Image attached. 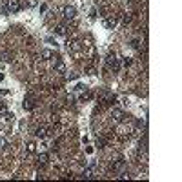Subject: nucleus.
Instances as JSON below:
<instances>
[{
  "label": "nucleus",
  "mask_w": 182,
  "mask_h": 182,
  "mask_svg": "<svg viewBox=\"0 0 182 182\" xmlns=\"http://www.w3.org/2000/svg\"><path fill=\"white\" fill-rule=\"evenodd\" d=\"M93 151H95L93 146H88V148H86V153H88V155H93Z\"/></svg>",
  "instance_id": "obj_24"
},
{
  "label": "nucleus",
  "mask_w": 182,
  "mask_h": 182,
  "mask_svg": "<svg viewBox=\"0 0 182 182\" xmlns=\"http://www.w3.org/2000/svg\"><path fill=\"white\" fill-rule=\"evenodd\" d=\"M97 146H98V148H104V140H102V139H100V140H98V142H97Z\"/></svg>",
  "instance_id": "obj_28"
},
{
  "label": "nucleus",
  "mask_w": 182,
  "mask_h": 182,
  "mask_svg": "<svg viewBox=\"0 0 182 182\" xmlns=\"http://www.w3.org/2000/svg\"><path fill=\"white\" fill-rule=\"evenodd\" d=\"M35 135H36L38 139H44V137L47 135V128H44V126H38V128H36V131H35Z\"/></svg>",
  "instance_id": "obj_13"
},
{
  "label": "nucleus",
  "mask_w": 182,
  "mask_h": 182,
  "mask_svg": "<svg viewBox=\"0 0 182 182\" xmlns=\"http://www.w3.org/2000/svg\"><path fill=\"white\" fill-rule=\"evenodd\" d=\"M38 5V0H27V7H36Z\"/></svg>",
  "instance_id": "obj_19"
},
{
  "label": "nucleus",
  "mask_w": 182,
  "mask_h": 182,
  "mask_svg": "<svg viewBox=\"0 0 182 182\" xmlns=\"http://www.w3.org/2000/svg\"><path fill=\"white\" fill-rule=\"evenodd\" d=\"M22 108H24V111H31V109L35 108V104H33L31 100H24V104H22Z\"/></svg>",
  "instance_id": "obj_15"
},
{
  "label": "nucleus",
  "mask_w": 182,
  "mask_h": 182,
  "mask_svg": "<svg viewBox=\"0 0 182 182\" xmlns=\"http://www.w3.org/2000/svg\"><path fill=\"white\" fill-rule=\"evenodd\" d=\"M111 117H113V120L115 122H124V111L122 109H111Z\"/></svg>",
  "instance_id": "obj_6"
},
{
  "label": "nucleus",
  "mask_w": 182,
  "mask_h": 182,
  "mask_svg": "<svg viewBox=\"0 0 182 182\" xmlns=\"http://www.w3.org/2000/svg\"><path fill=\"white\" fill-rule=\"evenodd\" d=\"M62 16L66 18V20H77V9L73 7V5H64L62 7Z\"/></svg>",
  "instance_id": "obj_2"
},
{
  "label": "nucleus",
  "mask_w": 182,
  "mask_h": 182,
  "mask_svg": "<svg viewBox=\"0 0 182 182\" xmlns=\"http://www.w3.org/2000/svg\"><path fill=\"white\" fill-rule=\"evenodd\" d=\"M53 71H55V73H60V75H62V73H66V64H64L58 57H55V62H53Z\"/></svg>",
  "instance_id": "obj_3"
},
{
  "label": "nucleus",
  "mask_w": 182,
  "mask_h": 182,
  "mask_svg": "<svg viewBox=\"0 0 182 182\" xmlns=\"http://www.w3.org/2000/svg\"><path fill=\"white\" fill-rule=\"evenodd\" d=\"M5 146H7V140H5V139H0V151H4Z\"/></svg>",
  "instance_id": "obj_20"
},
{
  "label": "nucleus",
  "mask_w": 182,
  "mask_h": 182,
  "mask_svg": "<svg viewBox=\"0 0 182 182\" xmlns=\"http://www.w3.org/2000/svg\"><path fill=\"white\" fill-rule=\"evenodd\" d=\"M122 64H124V66H131V58H129V57H124V58H122Z\"/></svg>",
  "instance_id": "obj_21"
},
{
  "label": "nucleus",
  "mask_w": 182,
  "mask_h": 182,
  "mask_svg": "<svg viewBox=\"0 0 182 182\" xmlns=\"http://www.w3.org/2000/svg\"><path fill=\"white\" fill-rule=\"evenodd\" d=\"M7 57H9V55H7V53H2V55H0V60H9V58H7Z\"/></svg>",
  "instance_id": "obj_27"
},
{
  "label": "nucleus",
  "mask_w": 182,
  "mask_h": 182,
  "mask_svg": "<svg viewBox=\"0 0 182 182\" xmlns=\"http://www.w3.org/2000/svg\"><path fill=\"white\" fill-rule=\"evenodd\" d=\"M2 118H5V120L9 122V120H13V118H15V115H13V111H7V113H5V115L2 117Z\"/></svg>",
  "instance_id": "obj_16"
},
{
  "label": "nucleus",
  "mask_w": 182,
  "mask_h": 182,
  "mask_svg": "<svg viewBox=\"0 0 182 182\" xmlns=\"http://www.w3.org/2000/svg\"><path fill=\"white\" fill-rule=\"evenodd\" d=\"M118 179H129V173H126V171H124V173H120V175H118Z\"/></svg>",
  "instance_id": "obj_26"
},
{
  "label": "nucleus",
  "mask_w": 182,
  "mask_h": 182,
  "mask_svg": "<svg viewBox=\"0 0 182 182\" xmlns=\"http://www.w3.org/2000/svg\"><path fill=\"white\" fill-rule=\"evenodd\" d=\"M122 168H124V160H122V159H118L117 162L111 164V171H120Z\"/></svg>",
  "instance_id": "obj_14"
},
{
  "label": "nucleus",
  "mask_w": 182,
  "mask_h": 182,
  "mask_svg": "<svg viewBox=\"0 0 182 182\" xmlns=\"http://www.w3.org/2000/svg\"><path fill=\"white\" fill-rule=\"evenodd\" d=\"M47 160H49V155H47V153H40L38 159H36V164H38V166H46Z\"/></svg>",
  "instance_id": "obj_10"
},
{
  "label": "nucleus",
  "mask_w": 182,
  "mask_h": 182,
  "mask_svg": "<svg viewBox=\"0 0 182 182\" xmlns=\"http://www.w3.org/2000/svg\"><path fill=\"white\" fill-rule=\"evenodd\" d=\"M5 113H7V108H5L4 104H0V117H4Z\"/></svg>",
  "instance_id": "obj_22"
},
{
  "label": "nucleus",
  "mask_w": 182,
  "mask_h": 182,
  "mask_svg": "<svg viewBox=\"0 0 182 182\" xmlns=\"http://www.w3.org/2000/svg\"><path fill=\"white\" fill-rule=\"evenodd\" d=\"M75 78H78V73H71V75H67V80H75Z\"/></svg>",
  "instance_id": "obj_23"
},
{
  "label": "nucleus",
  "mask_w": 182,
  "mask_h": 182,
  "mask_svg": "<svg viewBox=\"0 0 182 182\" xmlns=\"http://www.w3.org/2000/svg\"><path fill=\"white\" fill-rule=\"evenodd\" d=\"M20 9H22L20 0H7V2H5V7L2 9V13H4V15H7V13H18Z\"/></svg>",
  "instance_id": "obj_1"
},
{
  "label": "nucleus",
  "mask_w": 182,
  "mask_h": 182,
  "mask_svg": "<svg viewBox=\"0 0 182 182\" xmlns=\"http://www.w3.org/2000/svg\"><path fill=\"white\" fill-rule=\"evenodd\" d=\"M55 35H58V36H66V35H67V26H66V24H58V26H55Z\"/></svg>",
  "instance_id": "obj_9"
},
{
  "label": "nucleus",
  "mask_w": 182,
  "mask_h": 182,
  "mask_svg": "<svg viewBox=\"0 0 182 182\" xmlns=\"http://www.w3.org/2000/svg\"><path fill=\"white\" fill-rule=\"evenodd\" d=\"M117 24H118V20H117L115 16H109V18L104 20V27H106V29H115Z\"/></svg>",
  "instance_id": "obj_8"
},
{
  "label": "nucleus",
  "mask_w": 182,
  "mask_h": 182,
  "mask_svg": "<svg viewBox=\"0 0 182 182\" xmlns=\"http://www.w3.org/2000/svg\"><path fill=\"white\" fill-rule=\"evenodd\" d=\"M95 175H97L95 164H91L89 168H86V170H84V173H82V177H84V179H95Z\"/></svg>",
  "instance_id": "obj_7"
},
{
  "label": "nucleus",
  "mask_w": 182,
  "mask_h": 182,
  "mask_svg": "<svg viewBox=\"0 0 182 182\" xmlns=\"http://www.w3.org/2000/svg\"><path fill=\"white\" fill-rule=\"evenodd\" d=\"M106 64H108V67H111V69H118V58H117V55H115V53L109 55V57L106 58Z\"/></svg>",
  "instance_id": "obj_5"
},
{
  "label": "nucleus",
  "mask_w": 182,
  "mask_h": 182,
  "mask_svg": "<svg viewBox=\"0 0 182 182\" xmlns=\"http://www.w3.org/2000/svg\"><path fill=\"white\" fill-rule=\"evenodd\" d=\"M84 89H86L84 84H75V88H73V91H84Z\"/></svg>",
  "instance_id": "obj_17"
},
{
  "label": "nucleus",
  "mask_w": 182,
  "mask_h": 182,
  "mask_svg": "<svg viewBox=\"0 0 182 182\" xmlns=\"http://www.w3.org/2000/svg\"><path fill=\"white\" fill-rule=\"evenodd\" d=\"M53 57H55V55H53L51 49H44V51L40 53V58H42V60H51Z\"/></svg>",
  "instance_id": "obj_12"
},
{
  "label": "nucleus",
  "mask_w": 182,
  "mask_h": 182,
  "mask_svg": "<svg viewBox=\"0 0 182 182\" xmlns=\"http://www.w3.org/2000/svg\"><path fill=\"white\" fill-rule=\"evenodd\" d=\"M95 18H97V9L93 7V9L89 11V20H95Z\"/></svg>",
  "instance_id": "obj_18"
},
{
  "label": "nucleus",
  "mask_w": 182,
  "mask_h": 182,
  "mask_svg": "<svg viewBox=\"0 0 182 182\" xmlns=\"http://www.w3.org/2000/svg\"><path fill=\"white\" fill-rule=\"evenodd\" d=\"M139 44H140V42H139L137 38H135V40H131V47H135V49H137V47H139Z\"/></svg>",
  "instance_id": "obj_25"
},
{
  "label": "nucleus",
  "mask_w": 182,
  "mask_h": 182,
  "mask_svg": "<svg viewBox=\"0 0 182 182\" xmlns=\"http://www.w3.org/2000/svg\"><path fill=\"white\" fill-rule=\"evenodd\" d=\"M26 153H27V155L36 153V142H27V144H26Z\"/></svg>",
  "instance_id": "obj_11"
},
{
  "label": "nucleus",
  "mask_w": 182,
  "mask_h": 182,
  "mask_svg": "<svg viewBox=\"0 0 182 182\" xmlns=\"http://www.w3.org/2000/svg\"><path fill=\"white\" fill-rule=\"evenodd\" d=\"M4 78H5V77H4V73H0V82H2Z\"/></svg>",
  "instance_id": "obj_29"
},
{
  "label": "nucleus",
  "mask_w": 182,
  "mask_h": 182,
  "mask_svg": "<svg viewBox=\"0 0 182 182\" xmlns=\"http://www.w3.org/2000/svg\"><path fill=\"white\" fill-rule=\"evenodd\" d=\"M80 47H82V46H80V40H77V38H73V40L67 42V51H69V53H78Z\"/></svg>",
  "instance_id": "obj_4"
}]
</instances>
